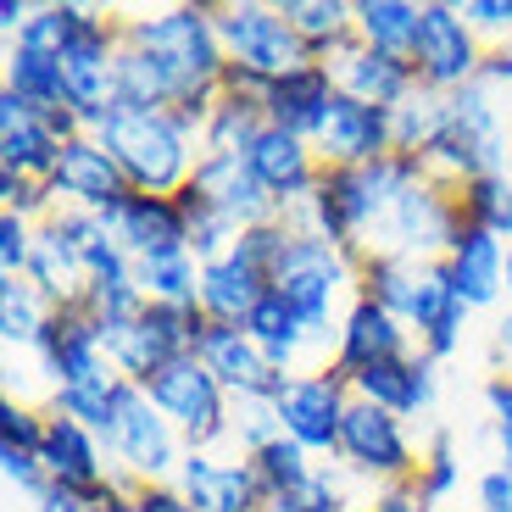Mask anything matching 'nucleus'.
I'll return each mask as SVG.
<instances>
[{"instance_id": "nucleus-9", "label": "nucleus", "mask_w": 512, "mask_h": 512, "mask_svg": "<svg viewBox=\"0 0 512 512\" xmlns=\"http://www.w3.org/2000/svg\"><path fill=\"white\" fill-rule=\"evenodd\" d=\"M457 234H462V201H457V190L423 173L418 184H407V190L396 195L390 218H384V229L373 234V251L418 256V262H446V251H451V240H457Z\"/></svg>"}, {"instance_id": "nucleus-39", "label": "nucleus", "mask_w": 512, "mask_h": 512, "mask_svg": "<svg viewBox=\"0 0 512 512\" xmlns=\"http://www.w3.org/2000/svg\"><path fill=\"white\" fill-rule=\"evenodd\" d=\"M173 201H179L184 223H190V251L201 256V268H206V262H218V256H229L234 245H240V223L223 218V212H218L212 201H201V195H195L190 184H184V190L173 195Z\"/></svg>"}, {"instance_id": "nucleus-6", "label": "nucleus", "mask_w": 512, "mask_h": 512, "mask_svg": "<svg viewBox=\"0 0 512 512\" xmlns=\"http://www.w3.org/2000/svg\"><path fill=\"white\" fill-rule=\"evenodd\" d=\"M140 390L151 396V407L184 435V446H190V451H223V446H229L234 396L212 379V373H206L201 357L167 362V368H156Z\"/></svg>"}, {"instance_id": "nucleus-17", "label": "nucleus", "mask_w": 512, "mask_h": 512, "mask_svg": "<svg viewBox=\"0 0 512 512\" xmlns=\"http://www.w3.org/2000/svg\"><path fill=\"white\" fill-rule=\"evenodd\" d=\"M173 485L184 490L195 512H245L262 496V479H256V462L240 457V451H184L179 479Z\"/></svg>"}, {"instance_id": "nucleus-21", "label": "nucleus", "mask_w": 512, "mask_h": 512, "mask_svg": "<svg viewBox=\"0 0 512 512\" xmlns=\"http://www.w3.org/2000/svg\"><path fill=\"white\" fill-rule=\"evenodd\" d=\"M351 396L396 412V418H407V423L429 418V412H435V396H440V362H429L423 351L396 357V362H373V368L351 373Z\"/></svg>"}, {"instance_id": "nucleus-40", "label": "nucleus", "mask_w": 512, "mask_h": 512, "mask_svg": "<svg viewBox=\"0 0 512 512\" xmlns=\"http://www.w3.org/2000/svg\"><path fill=\"white\" fill-rule=\"evenodd\" d=\"M462 201V223L496 234L501 245H512V179L507 173H490V179H474L457 190Z\"/></svg>"}, {"instance_id": "nucleus-50", "label": "nucleus", "mask_w": 512, "mask_h": 512, "mask_svg": "<svg viewBox=\"0 0 512 512\" xmlns=\"http://www.w3.org/2000/svg\"><path fill=\"white\" fill-rule=\"evenodd\" d=\"M462 17L485 39L490 51L496 45H512V0H462Z\"/></svg>"}, {"instance_id": "nucleus-14", "label": "nucleus", "mask_w": 512, "mask_h": 512, "mask_svg": "<svg viewBox=\"0 0 512 512\" xmlns=\"http://www.w3.org/2000/svg\"><path fill=\"white\" fill-rule=\"evenodd\" d=\"M34 362H39V373L51 379V390H62V384H90V379L117 373L112 357H106L101 323H95L84 307L51 312V323H45V334H39V346H34Z\"/></svg>"}, {"instance_id": "nucleus-49", "label": "nucleus", "mask_w": 512, "mask_h": 512, "mask_svg": "<svg viewBox=\"0 0 512 512\" xmlns=\"http://www.w3.org/2000/svg\"><path fill=\"white\" fill-rule=\"evenodd\" d=\"M0 479L17 490V496L39 501L45 490H51V474H45V462L34 457V451H12V446H0Z\"/></svg>"}, {"instance_id": "nucleus-52", "label": "nucleus", "mask_w": 512, "mask_h": 512, "mask_svg": "<svg viewBox=\"0 0 512 512\" xmlns=\"http://www.w3.org/2000/svg\"><path fill=\"white\" fill-rule=\"evenodd\" d=\"M474 507L479 512H512V468L507 462H490L485 474L474 479Z\"/></svg>"}, {"instance_id": "nucleus-51", "label": "nucleus", "mask_w": 512, "mask_h": 512, "mask_svg": "<svg viewBox=\"0 0 512 512\" xmlns=\"http://www.w3.org/2000/svg\"><path fill=\"white\" fill-rule=\"evenodd\" d=\"M51 223L62 229V240H73L84 256H90L101 240H112L106 218H101V212H90V206H56V212H51Z\"/></svg>"}, {"instance_id": "nucleus-45", "label": "nucleus", "mask_w": 512, "mask_h": 512, "mask_svg": "<svg viewBox=\"0 0 512 512\" xmlns=\"http://www.w3.org/2000/svg\"><path fill=\"white\" fill-rule=\"evenodd\" d=\"M0 212H17V218H28V223H51L56 195H51V184L23 179V173H12V167H0Z\"/></svg>"}, {"instance_id": "nucleus-27", "label": "nucleus", "mask_w": 512, "mask_h": 512, "mask_svg": "<svg viewBox=\"0 0 512 512\" xmlns=\"http://www.w3.org/2000/svg\"><path fill=\"white\" fill-rule=\"evenodd\" d=\"M28 284H34L56 312L84 307V295H90V262H84V251H78L73 240H62L56 223H39L34 256H28Z\"/></svg>"}, {"instance_id": "nucleus-60", "label": "nucleus", "mask_w": 512, "mask_h": 512, "mask_svg": "<svg viewBox=\"0 0 512 512\" xmlns=\"http://www.w3.org/2000/svg\"><path fill=\"white\" fill-rule=\"evenodd\" d=\"M507 51H512V45H507Z\"/></svg>"}, {"instance_id": "nucleus-25", "label": "nucleus", "mask_w": 512, "mask_h": 512, "mask_svg": "<svg viewBox=\"0 0 512 512\" xmlns=\"http://www.w3.org/2000/svg\"><path fill=\"white\" fill-rule=\"evenodd\" d=\"M334 78L323 62H307V67H295V73L273 78L268 95H262V112H268L273 128H284V134H301V140L312 145V134H318V123L329 117L334 106Z\"/></svg>"}, {"instance_id": "nucleus-1", "label": "nucleus", "mask_w": 512, "mask_h": 512, "mask_svg": "<svg viewBox=\"0 0 512 512\" xmlns=\"http://www.w3.org/2000/svg\"><path fill=\"white\" fill-rule=\"evenodd\" d=\"M123 39L162 67L167 90H173L167 112H179V123L201 140L206 112L223 95V73H229L218 6L179 0V6H156V12H123Z\"/></svg>"}, {"instance_id": "nucleus-15", "label": "nucleus", "mask_w": 512, "mask_h": 512, "mask_svg": "<svg viewBox=\"0 0 512 512\" xmlns=\"http://www.w3.org/2000/svg\"><path fill=\"white\" fill-rule=\"evenodd\" d=\"M195 357L206 362V373H212L234 401H245V396L279 401L284 390H290V379H295V373L268 368V357H262V346L245 334V323H206Z\"/></svg>"}, {"instance_id": "nucleus-55", "label": "nucleus", "mask_w": 512, "mask_h": 512, "mask_svg": "<svg viewBox=\"0 0 512 512\" xmlns=\"http://www.w3.org/2000/svg\"><path fill=\"white\" fill-rule=\"evenodd\" d=\"M479 84H490V90H512V51L507 45H496V51L485 56V78Z\"/></svg>"}, {"instance_id": "nucleus-24", "label": "nucleus", "mask_w": 512, "mask_h": 512, "mask_svg": "<svg viewBox=\"0 0 512 512\" xmlns=\"http://www.w3.org/2000/svg\"><path fill=\"white\" fill-rule=\"evenodd\" d=\"M446 273H451L457 295H462L474 312L501 307V301H507V245H501L496 234L474 229V223H462V234L451 240Z\"/></svg>"}, {"instance_id": "nucleus-48", "label": "nucleus", "mask_w": 512, "mask_h": 512, "mask_svg": "<svg viewBox=\"0 0 512 512\" xmlns=\"http://www.w3.org/2000/svg\"><path fill=\"white\" fill-rule=\"evenodd\" d=\"M34 234H39V223L17 218V212H0V279H28Z\"/></svg>"}, {"instance_id": "nucleus-35", "label": "nucleus", "mask_w": 512, "mask_h": 512, "mask_svg": "<svg viewBox=\"0 0 512 512\" xmlns=\"http://www.w3.org/2000/svg\"><path fill=\"white\" fill-rule=\"evenodd\" d=\"M51 312L56 307L28 279H0V340H6V351H28V357H34Z\"/></svg>"}, {"instance_id": "nucleus-44", "label": "nucleus", "mask_w": 512, "mask_h": 512, "mask_svg": "<svg viewBox=\"0 0 512 512\" xmlns=\"http://www.w3.org/2000/svg\"><path fill=\"white\" fill-rule=\"evenodd\" d=\"M45 423H51V407H34V401L6 396L0 401V446L34 451L39 457V446H45Z\"/></svg>"}, {"instance_id": "nucleus-20", "label": "nucleus", "mask_w": 512, "mask_h": 512, "mask_svg": "<svg viewBox=\"0 0 512 512\" xmlns=\"http://www.w3.org/2000/svg\"><path fill=\"white\" fill-rule=\"evenodd\" d=\"M323 67H329V78H334V90H340V95L368 101V106H384V112H396V106L418 90L412 62H396V56L368 51L357 34H351L346 45H334V51L323 56Z\"/></svg>"}, {"instance_id": "nucleus-29", "label": "nucleus", "mask_w": 512, "mask_h": 512, "mask_svg": "<svg viewBox=\"0 0 512 512\" xmlns=\"http://www.w3.org/2000/svg\"><path fill=\"white\" fill-rule=\"evenodd\" d=\"M245 334L262 346L268 368H279V373H307V351H312V346H307V329H301V318L290 312V301H284L279 290H268V295L251 307Z\"/></svg>"}, {"instance_id": "nucleus-11", "label": "nucleus", "mask_w": 512, "mask_h": 512, "mask_svg": "<svg viewBox=\"0 0 512 512\" xmlns=\"http://www.w3.org/2000/svg\"><path fill=\"white\" fill-rule=\"evenodd\" d=\"M201 334H206V312L201 307H167V301H151L128 329L106 334V357H112V368L123 373V379L145 384L156 368H167V362L195 357Z\"/></svg>"}, {"instance_id": "nucleus-31", "label": "nucleus", "mask_w": 512, "mask_h": 512, "mask_svg": "<svg viewBox=\"0 0 512 512\" xmlns=\"http://www.w3.org/2000/svg\"><path fill=\"white\" fill-rule=\"evenodd\" d=\"M423 28V0H357V39L379 56L412 62Z\"/></svg>"}, {"instance_id": "nucleus-59", "label": "nucleus", "mask_w": 512, "mask_h": 512, "mask_svg": "<svg viewBox=\"0 0 512 512\" xmlns=\"http://www.w3.org/2000/svg\"><path fill=\"white\" fill-rule=\"evenodd\" d=\"M507 179H512V151H507Z\"/></svg>"}, {"instance_id": "nucleus-7", "label": "nucleus", "mask_w": 512, "mask_h": 512, "mask_svg": "<svg viewBox=\"0 0 512 512\" xmlns=\"http://www.w3.org/2000/svg\"><path fill=\"white\" fill-rule=\"evenodd\" d=\"M334 462H346L368 490H390V485H412V479H418L423 446L412 440L407 418H396V412H384V407H373V401L351 396Z\"/></svg>"}, {"instance_id": "nucleus-37", "label": "nucleus", "mask_w": 512, "mask_h": 512, "mask_svg": "<svg viewBox=\"0 0 512 512\" xmlns=\"http://www.w3.org/2000/svg\"><path fill=\"white\" fill-rule=\"evenodd\" d=\"M256 479H262V496L268 501H290V496H307L312 479H318V457L301 451L290 435H279L273 446L256 451Z\"/></svg>"}, {"instance_id": "nucleus-28", "label": "nucleus", "mask_w": 512, "mask_h": 512, "mask_svg": "<svg viewBox=\"0 0 512 512\" xmlns=\"http://www.w3.org/2000/svg\"><path fill=\"white\" fill-rule=\"evenodd\" d=\"M273 290V279L262 268H251L245 256H218V262H206L201 268V295H195V307L206 312V323H245L251 307L262 295Z\"/></svg>"}, {"instance_id": "nucleus-38", "label": "nucleus", "mask_w": 512, "mask_h": 512, "mask_svg": "<svg viewBox=\"0 0 512 512\" xmlns=\"http://www.w3.org/2000/svg\"><path fill=\"white\" fill-rule=\"evenodd\" d=\"M440 128H446V95L435 90H412L407 101L390 112V140H396V156H429V145L440 140Z\"/></svg>"}, {"instance_id": "nucleus-46", "label": "nucleus", "mask_w": 512, "mask_h": 512, "mask_svg": "<svg viewBox=\"0 0 512 512\" xmlns=\"http://www.w3.org/2000/svg\"><path fill=\"white\" fill-rule=\"evenodd\" d=\"M290 223L284 218H268V223H256V229H240V245H234V256H245L251 268H262L273 279V268H279V256L290 251Z\"/></svg>"}, {"instance_id": "nucleus-41", "label": "nucleus", "mask_w": 512, "mask_h": 512, "mask_svg": "<svg viewBox=\"0 0 512 512\" xmlns=\"http://www.w3.org/2000/svg\"><path fill=\"white\" fill-rule=\"evenodd\" d=\"M117 384H123V373H106V379H90V384H62V390H51L45 407L56 418H73L84 429H95V435H106L112 407H117Z\"/></svg>"}, {"instance_id": "nucleus-22", "label": "nucleus", "mask_w": 512, "mask_h": 512, "mask_svg": "<svg viewBox=\"0 0 512 512\" xmlns=\"http://www.w3.org/2000/svg\"><path fill=\"white\" fill-rule=\"evenodd\" d=\"M245 162H251V173L262 179V190L273 195V206H295V201H307L312 190H318V179H323V162H318V151H312L301 134H284V128H262L256 134V145L245 151Z\"/></svg>"}, {"instance_id": "nucleus-42", "label": "nucleus", "mask_w": 512, "mask_h": 512, "mask_svg": "<svg viewBox=\"0 0 512 512\" xmlns=\"http://www.w3.org/2000/svg\"><path fill=\"white\" fill-rule=\"evenodd\" d=\"M457 485H462L457 440H451V429H435V435H429V446H423V462H418V479H412V490L423 496V507L435 512V507H446V501L457 496Z\"/></svg>"}, {"instance_id": "nucleus-34", "label": "nucleus", "mask_w": 512, "mask_h": 512, "mask_svg": "<svg viewBox=\"0 0 512 512\" xmlns=\"http://www.w3.org/2000/svg\"><path fill=\"white\" fill-rule=\"evenodd\" d=\"M134 273H140L145 301H167V307H195V295H201V256H195L190 245H173V251L140 256V262H134Z\"/></svg>"}, {"instance_id": "nucleus-13", "label": "nucleus", "mask_w": 512, "mask_h": 512, "mask_svg": "<svg viewBox=\"0 0 512 512\" xmlns=\"http://www.w3.org/2000/svg\"><path fill=\"white\" fill-rule=\"evenodd\" d=\"M346 407H351V379L346 373H334L329 362H318V368L295 373L290 390L279 396V423H284V435H290L301 451H312L318 462H334Z\"/></svg>"}, {"instance_id": "nucleus-16", "label": "nucleus", "mask_w": 512, "mask_h": 512, "mask_svg": "<svg viewBox=\"0 0 512 512\" xmlns=\"http://www.w3.org/2000/svg\"><path fill=\"white\" fill-rule=\"evenodd\" d=\"M418 351V334L396 318V312H384L379 301L357 295L340 318V334H334V351H329V368L334 373H362L373 362H396V357H412Z\"/></svg>"}, {"instance_id": "nucleus-23", "label": "nucleus", "mask_w": 512, "mask_h": 512, "mask_svg": "<svg viewBox=\"0 0 512 512\" xmlns=\"http://www.w3.org/2000/svg\"><path fill=\"white\" fill-rule=\"evenodd\" d=\"M190 190L201 195V201H212L223 212V218H234L240 229H256V223L279 218V206H273V195L262 190V179L251 173V162L245 156H201L190 173Z\"/></svg>"}, {"instance_id": "nucleus-30", "label": "nucleus", "mask_w": 512, "mask_h": 512, "mask_svg": "<svg viewBox=\"0 0 512 512\" xmlns=\"http://www.w3.org/2000/svg\"><path fill=\"white\" fill-rule=\"evenodd\" d=\"M17 101H28L34 112L45 117H73V95H67V73L56 56H39V51H23V45H6V84ZM84 123V117H78Z\"/></svg>"}, {"instance_id": "nucleus-53", "label": "nucleus", "mask_w": 512, "mask_h": 512, "mask_svg": "<svg viewBox=\"0 0 512 512\" xmlns=\"http://www.w3.org/2000/svg\"><path fill=\"white\" fill-rule=\"evenodd\" d=\"M123 512H195V507L184 501L179 485H134L123 501Z\"/></svg>"}, {"instance_id": "nucleus-58", "label": "nucleus", "mask_w": 512, "mask_h": 512, "mask_svg": "<svg viewBox=\"0 0 512 512\" xmlns=\"http://www.w3.org/2000/svg\"><path fill=\"white\" fill-rule=\"evenodd\" d=\"M245 512H279V507H273V501H256V507H245Z\"/></svg>"}, {"instance_id": "nucleus-4", "label": "nucleus", "mask_w": 512, "mask_h": 512, "mask_svg": "<svg viewBox=\"0 0 512 512\" xmlns=\"http://www.w3.org/2000/svg\"><path fill=\"white\" fill-rule=\"evenodd\" d=\"M507 151H512V123H507L501 95L490 84H468V90L446 95V128L429 145L423 167H429V179L462 190L474 179L507 173Z\"/></svg>"}, {"instance_id": "nucleus-33", "label": "nucleus", "mask_w": 512, "mask_h": 512, "mask_svg": "<svg viewBox=\"0 0 512 512\" xmlns=\"http://www.w3.org/2000/svg\"><path fill=\"white\" fill-rule=\"evenodd\" d=\"M279 12L290 17V28L301 34L312 62H323L334 45H346L357 34V0H279Z\"/></svg>"}, {"instance_id": "nucleus-19", "label": "nucleus", "mask_w": 512, "mask_h": 512, "mask_svg": "<svg viewBox=\"0 0 512 512\" xmlns=\"http://www.w3.org/2000/svg\"><path fill=\"white\" fill-rule=\"evenodd\" d=\"M312 151H318L323 167H368L379 156L396 151L390 140V112L368 101H351V95H334L329 117L312 134Z\"/></svg>"}, {"instance_id": "nucleus-56", "label": "nucleus", "mask_w": 512, "mask_h": 512, "mask_svg": "<svg viewBox=\"0 0 512 512\" xmlns=\"http://www.w3.org/2000/svg\"><path fill=\"white\" fill-rule=\"evenodd\" d=\"M279 512H334V507H323V501H312V496H290V501H273Z\"/></svg>"}, {"instance_id": "nucleus-47", "label": "nucleus", "mask_w": 512, "mask_h": 512, "mask_svg": "<svg viewBox=\"0 0 512 512\" xmlns=\"http://www.w3.org/2000/svg\"><path fill=\"white\" fill-rule=\"evenodd\" d=\"M479 401H485V418H490L501 462L512 468V373H490V379L479 384Z\"/></svg>"}, {"instance_id": "nucleus-36", "label": "nucleus", "mask_w": 512, "mask_h": 512, "mask_svg": "<svg viewBox=\"0 0 512 512\" xmlns=\"http://www.w3.org/2000/svg\"><path fill=\"white\" fill-rule=\"evenodd\" d=\"M423 268L429 262H418V256H396V251H373L362 256V295L368 301H379L384 312H407L412 307V295H418L423 284Z\"/></svg>"}, {"instance_id": "nucleus-10", "label": "nucleus", "mask_w": 512, "mask_h": 512, "mask_svg": "<svg viewBox=\"0 0 512 512\" xmlns=\"http://www.w3.org/2000/svg\"><path fill=\"white\" fill-rule=\"evenodd\" d=\"M485 56H490V45L468 28L462 6L423 0V28H418V51H412V73H418L423 90L457 95L468 84H479L485 78Z\"/></svg>"}, {"instance_id": "nucleus-43", "label": "nucleus", "mask_w": 512, "mask_h": 512, "mask_svg": "<svg viewBox=\"0 0 512 512\" xmlns=\"http://www.w3.org/2000/svg\"><path fill=\"white\" fill-rule=\"evenodd\" d=\"M279 435H284V423H279V401H262V396L234 401V429H229V446L240 451V457H256V451H262V446H273Z\"/></svg>"}, {"instance_id": "nucleus-8", "label": "nucleus", "mask_w": 512, "mask_h": 512, "mask_svg": "<svg viewBox=\"0 0 512 512\" xmlns=\"http://www.w3.org/2000/svg\"><path fill=\"white\" fill-rule=\"evenodd\" d=\"M218 34H223V51H229V67H245V73L268 78V84L312 62V51L301 45L290 17L279 12V0H223Z\"/></svg>"}, {"instance_id": "nucleus-2", "label": "nucleus", "mask_w": 512, "mask_h": 512, "mask_svg": "<svg viewBox=\"0 0 512 512\" xmlns=\"http://www.w3.org/2000/svg\"><path fill=\"white\" fill-rule=\"evenodd\" d=\"M90 134L112 151L128 190L140 195H179L201 162V140L167 106H112Z\"/></svg>"}, {"instance_id": "nucleus-5", "label": "nucleus", "mask_w": 512, "mask_h": 512, "mask_svg": "<svg viewBox=\"0 0 512 512\" xmlns=\"http://www.w3.org/2000/svg\"><path fill=\"white\" fill-rule=\"evenodd\" d=\"M101 446H106L117 474L134 479V485H173L184 451H190L184 435L151 407V396L134 379L117 384V407H112V423H106Z\"/></svg>"}, {"instance_id": "nucleus-54", "label": "nucleus", "mask_w": 512, "mask_h": 512, "mask_svg": "<svg viewBox=\"0 0 512 512\" xmlns=\"http://www.w3.org/2000/svg\"><path fill=\"white\" fill-rule=\"evenodd\" d=\"M490 357H496V373H512V307L490 329Z\"/></svg>"}, {"instance_id": "nucleus-18", "label": "nucleus", "mask_w": 512, "mask_h": 512, "mask_svg": "<svg viewBox=\"0 0 512 512\" xmlns=\"http://www.w3.org/2000/svg\"><path fill=\"white\" fill-rule=\"evenodd\" d=\"M51 195H56V206H90V212L112 218L134 190H128L123 167L112 162V151L95 134H78V140H67L62 162L51 173Z\"/></svg>"}, {"instance_id": "nucleus-3", "label": "nucleus", "mask_w": 512, "mask_h": 512, "mask_svg": "<svg viewBox=\"0 0 512 512\" xmlns=\"http://www.w3.org/2000/svg\"><path fill=\"white\" fill-rule=\"evenodd\" d=\"M273 290H279L284 301H290V312L301 318L307 346L334 351L340 318H346V307L362 295V256L346 251V245L295 234L290 251H284L279 268H273Z\"/></svg>"}, {"instance_id": "nucleus-12", "label": "nucleus", "mask_w": 512, "mask_h": 512, "mask_svg": "<svg viewBox=\"0 0 512 512\" xmlns=\"http://www.w3.org/2000/svg\"><path fill=\"white\" fill-rule=\"evenodd\" d=\"M117 51H123V12H106V6H95L90 23L62 51L67 95H73V112L84 117V128H95L117 106Z\"/></svg>"}, {"instance_id": "nucleus-26", "label": "nucleus", "mask_w": 512, "mask_h": 512, "mask_svg": "<svg viewBox=\"0 0 512 512\" xmlns=\"http://www.w3.org/2000/svg\"><path fill=\"white\" fill-rule=\"evenodd\" d=\"M106 229L117 234V245H123L134 262H140V256H156V251H173V245H190V223H184L173 195H140L134 190L112 218H106Z\"/></svg>"}, {"instance_id": "nucleus-57", "label": "nucleus", "mask_w": 512, "mask_h": 512, "mask_svg": "<svg viewBox=\"0 0 512 512\" xmlns=\"http://www.w3.org/2000/svg\"><path fill=\"white\" fill-rule=\"evenodd\" d=\"M507 307H512V245H507Z\"/></svg>"}, {"instance_id": "nucleus-32", "label": "nucleus", "mask_w": 512, "mask_h": 512, "mask_svg": "<svg viewBox=\"0 0 512 512\" xmlns=\"http://www.w3.org/2000/svg\"><path fill=\"white\" fill-rule=\"evenodd\" d=\"M268 128V112L262 101L251 95H229L223 90L206 112V128H201V156H245L256 145V134Z\"/></svg>"}]
</instances>
